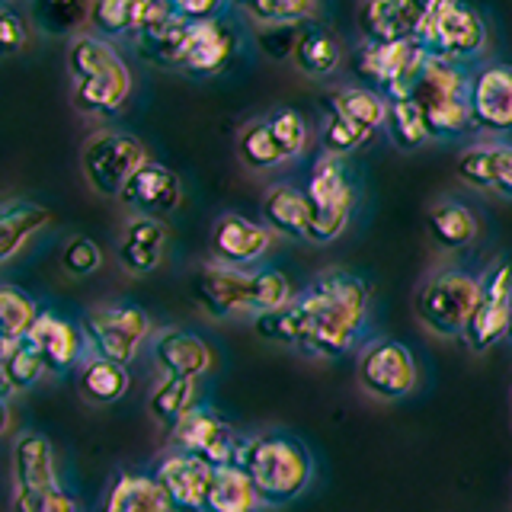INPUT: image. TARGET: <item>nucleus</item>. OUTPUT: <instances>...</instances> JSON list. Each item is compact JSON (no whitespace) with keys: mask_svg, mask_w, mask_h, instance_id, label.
<instances>
[{"mask_svg":"<svg viewBox=\"0 0 512 512\" xmlns=\"http://www.w3.org/2000/svg\"><path fill=\"white\" fill-rule=\"evenodd\" d=\"M196 407H199V381H192V378L164 375L148 394V410L154 416V423L164 429L167 436H173Z\"/></svg>","mask_w":512,"mask_h":512,"instance_id":"31","label":"nucleus"},{"mask_svg":"<svg viewBox=\"0 0 512 512\" xmlns=\"http://www.w3.org/2000/svg\"><path fill=\"white\" fill-rule=\"evenodd\" d=\"M330 116H340L375 135L388 122V100L372 87H340L330 93Z\"/></svg>","mask_w":512,"mask_h":512,"instance_id":"35","label":"nucleus"},{"mask_svg":"<svg viewBox=\"0 0 512 512\" xmlns=\"http://www.w3.org/2000/svg\"><path fill=\"white\" fill-rule=\"evenodd\" d=\"M26 39H29L26 20L10 4H4L0 7V48H4V55H16L26 45Z\"/></svg>","mask_w":512,"mask_h":512,"instance_id":"48","label":"nucleus"},{"mask_svg":"<svg viewBox=\"0 0 512 512\" xmlns=\"http://www.w3.org/2000/svg\"><path fill=\"white\" fill-rule=\"evenodd\" d=\"M471 119L484 132H512V64H484L471 74Z\"/></svg>","mask_w":512,"mask_h":512,"instance_id":"17","label":"nucleus"},{"mask_svg":"<svg viewBox=\"0 0 512 512\" xmlns=\"http://www.w3.org/2000/svg\"><path fill=\"white\" fill-rule=\"evenodd\" d=\"M410 100L420 103L432 138H458L471 132V74L461 64H448L429 58L420 71V80L410 93Z\"/></svg>","mask_w":512,"mask_h":512,"instance_id":"4","label":"nucleus"},{"mask_svg":"<svg viewBox=\"0 0 512 512\" xmlns=\"http://www.w3.org/2000/svg\"><path fill=\"white\" fill-rule=\"evenodd\" d=\"M13 490H39V487H61L58 455L48 436L36 429H26L13 442Z\"/></svg>","mask_w":512,"mask_h":512,"instance_id":"26","label":"nucleus"},{"mask_svg":"<svg viewBox=\"0 0 512 512\" xmlns=\"http://www.w3.org/2000/svg\"><path fill=\"white\" fill-rule=\"evenodd\" d=\"M68 74L74 80V109L96 119L119 116L135 87L125 58L100 36H74L68 42Z\"/></svg>","mask_w":512,"mask_h":512,"instance_id":"3","label":"nucleus"},{"mask_svg":"<svg viewBox=\"0 0 512 512\" xmlns=\"http://www.w3.org/2000/svg\"><path fill=\"white\" fill-rule=\"evenodd\" d=\"M42 314H45V308L36 298L7 282L0 288V346H13V343L29 340V333L36 330Z\"/></svg>","mask_w":512,"mask_h":512,"instance_id":"36","label":"nucleus"},{"mask_svg":"<svg viewBox=\"0 0 512 512\" xmlns=\"http://www.w3.org/2000/svg\"><path fill=\"white\" fill-rule=\"evenodd\" d=\"M48 375V368L39 356V349L29 340L0 346V378H4V400H10L16 391H32Z\"/></svg>","mask_w":512,"mask_h":512,"instance_id":"38","label":"nucleus"},{"mask_svg":"<svg viewBox=\"0 0 512 512\" xmlns=\"http://www.w3.org/2000/svg\"><path fill=\"white\" fill-rule=\"evenodd\" d=\"M266 125H269V132L276 135L279 148L285 151L288 160L301 157L304 148H308V141H311L308 119H304L295 106H276V109H272L269 116H266Z\"/></svg>","mask_w":512,"mask_h":512,"instance_id":"42","label":"nucleus"},{"mask_svg":"<svg viewBox=\"0 0 512 512\" xmlns=\"http://www.w3.org/2000/svg\"><path fill=\"white\" fill-rule=\"evenodd\" d=\"M189 295L212 320H228L237 314L256 317V266L234 269L215 260L202 263L189 279Z\"/></svg>","mask_w":512,"mask_h":512,"instance_id":"11","label":"nucleus"},{"mask_svg":"<svg viewBox=\"0 0 512 512\" xmlns=\"http://www.w3.org/2000/svg\"><path fill=\"white\" fill-rule=\"evenodd\" d=\"M29 343L39 349V356L52 375H68L74 368L84 365L90 356L84 327H77L74 320L61 317L55 311H45L39 317L36 330L29 333Z\"/></svg>","mask_w":512,"mask_h":512,"instance_id":"18","label":"nucleus"},{"mask_svg":"<svg viewBox=\"0 0 512 512\" xmlns=\"http://www.w3.org/2000/svg\"><path fill=\"white\" fill-rule=\"evenodd\" d=\"M237 157L244 160V167H250L256 173H269V170H279L282 164H288V157L279 148L276 135L269 132L266 119H250L244 128H240Z\"/></svg>","mask_w":512,"mask_h":512,"instance_id":"39","label":"nucleus"},{"mask_svg":"<svg viewBox=\"0 0 512 512\" xmlns=\"http://www.w3.org/2000/svg\"><path fill=\"white\" fill-rule=\"evenodd\" d=\"M458 176L474 189L512 199V144L480 141L464 148L458 157Z\"/></svg>","mask_w":512,"mask_h":512,"instance_id":"24","label":"nucleus"},{"mask_svg":"<svg viewBox=\"0 0 512 512\" xmlns=\"http://www.w3.org/2000/svg\"><path fill=\"white\" fill-rule=\"evenodd\" d=\"M509 336H512V330H509Z\"/></svg>","mask_w":512,"mask_h":512,"instance_id":"51","label":"nucleus"},{"mask_svg":"<svg viewBox=\"0 0 512 512\" xmlns=\"http://www.w3.org/2000/svg\"><path fill=\"white\" fill-rule=\"evenodd\" d=\"M416 42L426 48L429 58L464 64L487 48V23H484V16L468 4L436 0V4H426Z\"/></svg>","mask_w":512,"mask_h":512,"instance_id":"6","label":"nucleus"},{"mask_svg":"<svg viewBox=\"0 0 512 512\" xmlns=\"http://www.w3.org/2000/svg\"><path fill=\"white\" fill-rule=\"evenodd\" d=\"M263 224L272 234H282L288 240H311L314 234V208L308 192L292 183H276L263 196Z\"/></svg>","mask_w":512,"mask_h":512,"instance_id":"25","label":"nucleus"},{"mask_svg":"<svg viewBox=\"0 0 512 512\" xmlns=\"http://www.w3.org/2000/svg\"><path fill=\"white\" fill-rule=\"evenodd\" d=\"M237 468H244L266 506H285L311 487L314 455L292 432H256L244 436L237 452Z\"/></svg>","mask_w":512,"mask_h":512,"instance_id":"2","label":"nucleus"},{"mask_svg":"<svg viewBox=\"0 0 512 512\" xmlns=\"http://www.w3.org/2000/svg\"><path fill=\"white\" fill-rule=\"evenodd\" d=\"M148 164V148L132 132H96L84 144V176L103 196L119 199Z\"/></svg>","mask_w":512,"mask_h":512,"instance_id":"9","label":"nucleus"},{"mask_svg":"<svg viewBox=\"0 0 512 512\" xmlns=\"http://www.w3.org/2000/svg\"><path fill=\"white\" fill-rule=\"evenodd\" d=\"M186 20L176 10H170V16H164L157 26H151L148 32H141L138 39H132V45L138 48V55L144 61L157 64V68L167 71H180V58H183V39H186Z\"/></svg>","mask_w":512,"mask_h":512,"instance_id":"34","label":"nucleus"},{"mask_svg":"<svg viewBox=\"0 0 512 512\" xmlns=\"http://www.w3.org/2000/svg\"><path fill=\"white\" fill-rule=\"evenodd\" d=\"M308 199L314 208V244H330L336 240L352 218L356 208V186L349 180V170L343 164V157L320 154L311 167L308 176Z\"/></svg>","mask_w":512,"mask_h":512,"instance_id":"8","label":"nucleus"},{"mask_svg":"<svg viewBox=\"0 0 512 512\" xmlns=\"http://www.w3.org/2000/svg\"><path fill=\"white\" fill-rule=\"evenodd\" d=\"M55 215L39 202H7L0 212V263H10L32 237L52 228Z\"/></svg>","mask_w":512,"mask_h":512,"instance_id":"29","label":"nucleus"},{"mask_svg":"<svg viewBox=\"0 0 512 512\" xmlns=\"http://www.w3.org/2000/svg\"><path fill=\"white\" fill-rule=\"evenodd\" d=\"M234 52H237V32L224 16H218V20H205V23H189L186 39H183L180 74L215 77L228 68Z\"/></svg>","mask_w":512,"mask_h":512,"instance_id":"15","label":"nucleus"},{"mask_svg":"<svg viewBox=\"0 0 512 512\" xmlns=\"http://www.w3.org/2000/svg\"><path fill=\"white\" fill-rule=\"evenodd\" d=\"M36 23L52 32V36H68L84 20H90V7L87 4H74V0H52V4H36L32 7Z\"/></svg>","mask_w":512,"mask_h":512,"instance_id":"43","label":"nucleus"},{"mask_svg":"<svg viewBox=\"0 0 512 512\" xmlns=\"http://www.w3.org/2000/svg\"><path fill=\"white\" fill-rule=\"evenodd\" d=\"M170 439L176 445V452L196 455L212 464V468L234 464L237 452H240V442H244V436H237L234 426L208 404H199L192 410Z\"/></svg>","mask_w":512,"mask_h":512,"instance_id":"14","label":"nucleus"},{"mask_svg":"<svg viewBox=\"0 0 512 512\" xmlns=\"http://www.w3.org/2000/svg\"><path fill=\"white\" fill-rule=\"evenodd\" d=\"M372 311L365 279L349 269H327L282 311L253 317L269 343L298 349L311 359H340L356 349Z\"/></svg>","mask_w":512,"mask_h":512,"instance_id":"1","label":"nucleus"},{"mask_svg":"<svg viewBox=\"0 0 512 512\" xmlns=\"http://www.w3.org/2000/svg\"><path fill=\"white\" fill-rule=\"evenodd\" d=\"M244 13L260 29H266V26H304L317 16V4L314 0H253V4H244Z\"/></svg>","mask_w":512,"mask_h":512,"instance_id":"41","label":"nucleus"},{"mask_svg":"<svg viewBox=\"0 0 512 512\" xmlns=\"http://www.w3.org/2000/svg\"><path fill=\"white\" fill-rule=\"evenodd\" d=\"M263 509H266L263 496L244 468H237V464L215 468L212 490H208V500H205V512H263Z\"/></svg>","mask_w":512,"mask_h":512,"instance_id":"33","label":"nucleus"},{"mask_svg":"<svg viewBox=\"0 0 512 512\" xmlns=\"http://www.w3.org/2000/svg\"><path fill=\"white\" fill-rule=\"evenodd\" d=\"M384 132H388V138L397 144L400 151H413L432 138L426 116H423V109L416 100L388 103V122H384Z\"/></svg>","mask_w":512,"mask_h":512,"instance_id":"40","label":"nucleus"},{"mask_svg":"<svg viewBox=\"0 0 512 512\" xmlns=\"http://www.w3.org/2000/svg\"><path fill=\"white\" fill-rule=\"evenodd\" d=\"M80 327H84L90 356L112 359L119 365H132L141 346L154 340L151 317L138 304H100L84 314Z\"/></svg>","mask_w":512,"mask_h":512,"instance_id":"7","label":"nucleus"},{"mask_svg":"<svg viewBox=\"0 0 512 512\" xmlns=\"http://www.w3.org/2000/svg\"><path fill=\"white\" fill-rule=\"evenodd\" d=\"M208 244H212L215 263L234 266V269H250L253 263H260L266 256V250L272 244V231L260 221L228 212L212 224V240H208Z\"/></svg>","mask_w":512,"mask_h":512,"instance_id":"16","label":"nucleus"},{"mask_svg":"<svg viewBox=\"0 0 512 512\" xmlns=\"http://www.w3.org/2000/svg\"><path fill=\"white\" fill-rule=\"evenodd\" d=\"M426 231L436 247L464 250L474 244L480 224L468 205H461L458 199H439V202H432L426 212Z\"/></svg>","mask_w":512,"mask_h":512,"instance_id":"32","label":"nucleus"},{"mask_svg":"<svg viewBox=\"0 0 512 512\" xmlns=\"http://www.w3.org/2000/svg\"><path fill=\"white\" fill-rule=\"evenodd\" d=\"M304 26H266L256 32V42H260V48L269 55V58H292L295 55V45L301 39Z\"/></svg>","mask_w":512,"mask_h":512,"instance_id":"47","label":"nucleus"},{"mask_svg":"<svg viewBox=\"0 0 512 512\" xmlns=\"http://www.w3.org/2000/svg\"><path fill=\"white\" fill-rule=\"evenodd\" d=\"M173 512H205V509H173Z\"/></svg>","mask_w":512,"mask_h":512,"instance_id":"50","label":"nucleus"},{"mask_svg":"<svg viewBox=\"0 0 512 512\" xmlns=\"http://www.w3.org/2000/svg\"><path fill=\"white\" fill-rule=\"evenodd\" d=\"M480 301V276L464 269H439L416 292V317L442 340H464Z\"/></svg>","mask_w":512,"mask_h":512,"instance_id":"5","label":"nucleus"},{"mask_svg":"<svg viewBox=\"0 0 512 512\" xmlns=\"http://www.w3.org/2000/svg\"><path fill=\"white\" fill-rule=\"evenodd\" d=\"M138 218H157L164 221L167 215H173L183 202V180L180 173H173L170 167L151 160L132 183L125 186V192L119 196Z\"/></svg>","mask_w":512,"mask_h":512,"instance_id":"22","label":"nucleus"},{"mask_svg":"<svg viewBox=\"0 0 512 512\" xmlns=\"http://www.w3.org/2000/svg\"><path fill=\"white\" fill-rule=\"evenodd\" d=\"M13 512H80V506L64 487H39L13 490Z\"/></svg>","mask_w":512,"mask_h":512,"instance_id":"44","label":"nucleus"},{"mask_svg":"<svg viewBox=\"0 0 512 512\" xmlns=\"http://www.w3.org/2000/svg\"><path fill=\"white\" fill-rule=\"evenodd\" d=\"M173 10L189 23H205V20H218V16L228 13V4H218V0H176Z\"/></svg>","mask_w":512,"mask_h":512,"instance_id":"49","label":"nucleus"},{"mask_svg":"<svg viewBox=\"0 0 512 512\" xmlns=\"http://www.w3.org/2000/svg\"><path fill=\"white\" fill-rule=\"evenodd\" d=\"M429 61L426 48L407 39V42H388V45H365L356 55V71L368 80V87L378 90L384 100H410V93L420 80L423 64Z\"/></svg>","mask_w":512,"mask_h":512,"instance_id":"10","label":"nucleus"},{"mask_svg":"<svg viewBox=\"0 0 512 512\" xmlns=\"http://www.w3.org/2000/svg\"><path fill=\"white\" fill-rule=\"evenodd\" d=\"M128 388H132V372H128V365L100 359V356H87V362L77 368V391L93 407L119 404V400L128 394Z\"/></svg>","mask_w":512,"mask_h":512,"instance_id":"30","label":"nucleus"},{"mask_svg":"<svg viewBox=\"0 0 512 512\" xmlns=\"http://www.w3.org/2000/svg\"><path fill=\"white\" fill-rule=\"evenodd\" d=\"M292 58L298 64V71L311 74V77H327V74H333L336 68H340L343 45H340V39L333 36V32L311 23V26H304Z\"/></svg>","mask_w":512,"mask_h":512,"instance_id":"37","label":"nucleus"},{"mask_svg":"<svg viewBox=\"0 0 512 512\" xmlns=\"http://www.w3.org/2000/svg\"><path fill=\"white\" fill-rule=\"evenodd\" d=\"M157 484L170 496L173 509H205L208 490H212L215 468L208 461L189 455V452H173L154 468Z\"/></svg>","mask_w":512,"mask_h":512,"instance_id":"20","label":"nucleus"},{"mask_svg":"<svg viewBox=\"0 0 512 512\" xmlns=\"http://www.w3.org/2000/svg\"><path fill=\"white\" fill-rule=\"evenodd\" d=\"M356 375L362 391L378 400H404L420 384V368H416L413 349L400 340H388V336L372 340L359 352Z\"/></svg>","mask_w":512,"mask_h":512,"instance_id":"12","label":"nucleus"},{"mask_svg":"<svg viewBox=\"0 0 512 512\" xmlns=\"http://www.w3.org/2000/svg\"><path fill=\"white\" fill-rule=\"evenodd\" d=\"M61 266H64L68 276H77V279L93 276V272L103 266V250H100V244H96L93 237L74 234L61 250Z\"/></svg>","mask_w":512,"mask_h":512,"instance_id":"45","label":"nucleus"},{"mask_svg":"<svg viewBox=\"0 0 512 512\" xmlns=\"http://www.w3.org/2000/svg\"><path fill=\"white\" fill-rule=\"evenodd\" d=\"M423 13H426V4H416V0H368L356 13L362 42L388 45V42L416 39Z\"/></svg>","mask_w":512,"mask_h":512,"instance_id":"21","label":"nucleus"},{"mask_svg":"<svg viewBox=\"0 0 512 512\" xmlns=\"http://www.w3.org/2000/svg\"><path fill=\"white\" fill-rule=\"evenodd\" d=\"M173 4L151 0H96L90 4V26L100 39H138L141 32L170 16Z\"/></svg>","mask_w":512,"mask_h":512,"instance_id":"23","label":"nucleus"},{"mask_svg":"<svg viewBox=\"0 0 512 512\" xmlns=\"http://www.w3.org/2000/svg\"><path fill=\"white\" fill-rule=\"evenodd\" d=\"M512 330V263L500 260L480 276V301L464 333L474 352H487Z\"/></svg>","mask_w":512,"mask_h":512,"instance_id":"13","label":"nucleus"},{"mask_svg":"<svg viewBox=\"0 0 512 512\" xmlns=\"http://www.w3.org/2000/svg\"><path fill=\"white\" fill-rule=\"evenodd\" d=\"M167 224L157 218H128L122 237H119V263L128 269L132 276H148L160 263H164L167 253Z\"/></svg>","mask_w":512,"mask_h":512,"instance_id":"27","label":"nucleus"},{"mask_svg":"<svg viewBox=\"0 0 512 512\" xmlns=\"http://www.w3.org/2000/svg\"><path fill=\"white\" fill-rule=\"evenodd\" d=\"M100 512H173V503L154 474L119 471L106 490Z\"/></svg>","mask_w":512,"mask_h":512,"instance_id":"28","label":"nucleus"},{"mask_svg":"<svg viewBox=\"0 0 512 512\" xmlns=\"http://www.w3.org/2000/svg\"><path fill=\"white\" fill-rule=\"evenodd\" d=\"M368 135L365 128L352 125L340 116H327L324 119V154H333V157H346L352 151H359L362 144H368Z\"/></svg>","mask_w":512,"mask_h":512,"instance_id":"46","label":"nucleus"},{"mask_svg":"<svg viewBox=\"0 0 512 512\" xmlns=\"http://www.w3.org/2000/svg\"><path fill=\"white\" fill-rule=\"evenodd\" d=\"M151 352L160 365V372L173 378L202 381L215 368V349L208 346L199 333H189L180 327L157 330L151 340Z\"/></svg>","mask_w":512,"mask_h":512,"instance_id":"19","label":"nucleus"}]
</instances>
